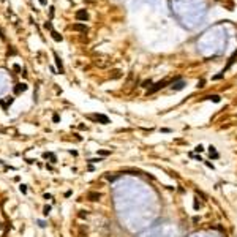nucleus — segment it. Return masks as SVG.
Segmentation results:
<instances>
[{"label":"nucleus","instance_id":"f257e3e1","mask_svg":"<svg viewBox=\"0 0 237 237\" xmlns=\"http://www.w3.org/2000/svg\"><path fill=\"white\" fill-rule=\"evenodd\" d=\"M166 85H169V81L168 79H161V81H158L157 84H153L152 87H150L149 90H147V95H152V93H157L158 90H161V89H165Z\"/></svg>","mask_w":237,"mask_h":237},{"label":"nucleus","instance_id":"f03ea898","mask_svg":"<svg viewBox=\"0 0 237 237\" xmlns=\"http://www.w3.org/2000/svg\"><path fill=\"white\" fill-rule=\"evenodd\" d=\"M171 89L172 90H175V92H177V90H182L183 87H185V81L183 79H180V77H174V79L171 81Z\"/></svg>","mask_w":237,"mask_h":237},{"label":"nucleus","instance_id":"7ed1b4c3","mask_svg":"<svg viewBox=\"0 0 237 237\" xmlns=\"http://www.w3.org/2000/svg\"><path fill=\"white\" fill-rule=\"evenodd\" d=\"M236 59H237V49L234 51V52H232V55H231V57H229V60H228V65H226L225 68H223V70H221V71H223V73H226V71H228V70H229V68L232 67V63H234V62H236Z\"/></svg>","mask_w":237,"mask_h":237},{"label":"nucleus","instance_id":"20e7f679","mask_svg":"<svg viewBox=\"0 0 237 237\" xmlns=\"http://www.w3.org/2000/svg\"><path fill=\"white\" fill-rule=\"evenodd\" d=\"M76 19L77 21H84V22H85V21L89 19V13L85 10H77L76 11Z\"/></svg>","mask_w":237,"mask_h":237},{"label":"nucleus","instance_id":"39448f33","mask_svg":"<svg viewBox=\"0 0 237 237\" xmlns=\"http://www.w3.org/2000/svg\"><path fill=\"white\" fill-rule=\"evenodd\" d=\"M71 30H76V32H82V33H87V32H89L87 25H84V24H73V25H71Z\"/></svg>","mask_w":237,"mask_h":237},{"label":"nucleus","instance_id":"423d86ee","mask_svg":"<svg viewBox=\"0 0 237 237\" xmlns=\"http://www.w3.org/2000/svg\"><path fill=\"white\" fill-rule=\"evenodd\" d=\"M92 119H95V120H98V122H101L103 125L109 123V119H107V117H106L104 114H97V115H92Z\"/></svg>","mask_w":237,"mask_h":237},{"label":"nucleus","instance_id":"0eeeda50","mask_svg":"<svg viewBox=\"0 0 237 237\" xmlns=\"http://www.w3.org/2000/svg\"><path fill=\"white\" fill-rule=\"evenodd\" d=\"M54 59H55V65H57L60 74H63V73H65V70H63V63H62V60H60V57H59L57 54H54Z\"/></svg>","mask_w":237,"mask_h":237},{"label":"nucleus","instance_id":"6e6552de","mask_svg":"<svg viewBox=\"0 0 237 237\" xmlns=\"http://www.w3.org/2000/svg\"><path fill=\"white\" fill-rule=\"evenodd\" d=\"M101 198V195L98 191H90V193H87V199L89 201H98Z\"/></svg>","mask_w":237,"mask_h":237},{"label":"nucleus","instance_id":"1a4fd4ad","mask_svg":"<svg viewBox=\"0 0 237 237\" xmlns=\"http://www.w3.org/2000/svg\"><path fill=\"white\" fill-rule=\"evenodd\" d=\"M122 174H128V175H142L144 172H141V171H137V169H125V171H122Z\"/></svg>","mask_w":237,"mask_h":237},{"label":"nucleus","instance_id":"9d476101","mask_svg":"<svg viewBox=\"0 0 237 237\" xmlns=\"http://www.w3.org/2000/svg\"><path fill=\"white\" fill-rule=\"evenodd\" d=\"M205 100L213 101V103H220V101H221V97H220V95H207V97H205Z\"/></svg>","mask_w":237,"mask_h":237},{"label":"nucleus","instance_id":"9b49d317","mask_svg":"<svg viewBox=\"0 0 237 237\" xmlns=\"http://www.w3.org/2000/svg\"><path fill=\"white\" fill-rule=\"evenodd\" d=\"M25 90H27V84L21 82V84H18V85H16L14 92H16V93H21V92H25Z\"/></svg>","mask_w":237,"mask_h":237},{"label":"nucleus","instance_id":"f8f14e48","mask_svg":"<svg viewBox=\"0 0 237 237\" xmlns=\"http://www.w3.org/2000/svg\"><path fill=\"white\" fill-rule=\"evenodd\" d=\"M209 152H210V158H213V160H217V158L220 157V155H218V152L215 150V147H213V145H210V147H209Z\"/></svg>","mask_w":237,"mask_h":237},{"label":"nucleus","instance_id":"ddd939ff","mask_svg":"<svg viewBox=\"0 0 237 237\" xmlns=\"http://www.w3.org/2000/svg\"><path fill=\"white\" fill-rule=\"evenodd\" d=\"M51 35H52V38H54V40H55V41H62V40H63V36H62V35H60V33H59V32H55V30H54V29H52V30H51Z\"/></svg>","mask_w":237,"mask_h":237},{"label":"nucleus","instance_id":"4468645a","mask_svg":"<svg viewBox=\"0 0 237 237\" xmlns=\"http://www.w3.org/2000/svg\"><path fill=\"white\" fill-rule=\"evenodd\" d=\"M152 85H153V81H152V79H145L144 82L141 84V87H144V89H150Z\"/></svg>","mask_w":237,"mask_h":237},{"label":"nucleus","instance_id":"2eb2a0df","mask_svg":"<svg viewBox=\"0 0 237 237\" xmlns=\"http://www.w3.org/2000/svg\"><path fill=\"white\" fill-rule=\"evenodd\" d=\"M43 157H44V158H51V160H52V161H55V155H54V153L44 152V153H43Z\"/></svg>","mask_w":237,"mask_h":237},{"label":"nucleus","instance_id":"dca6fc26","mask_svg":"<svg viewBox=\"0 0 237 237\" xmlns=\"http://www.w3.org/2000/svg\"><path fill=\"white\" fill-rule=\"evenodd\" d=\"M98 155H101V157H107V155H111V150H98Z\"/></svg>","mask_w":237,"mask_h":237},{"label":"nucleus","instance_id":"f3484780","mask_svg":"<svg viewBox=\"0 0 237 237\" xmlns=\"http://www.w3.org/2000/svg\"><path fill=\"white\" fill-rule=\"evenodd\" d=\"M49 212H51V205H46V207L43 209V213H44V215H49Z\"/></svg>","mask_w":237,"mask_h":237},{"label":"nucleus","instance_id":"a211bd4d","mask_svg":"<svg viewBox=\"0 0 237 237\" xmlns=\"http://www.w3.org/2000/svg\"><path fill=\"white\" fill-rule=\"evenodd\" d=\"M44 29H46V30H52V24H51L49 21H47V22H44Z\"/></svg>","mask_w":237,"mask_h":237},{"label":"nucleus","instance_id":"6ab92c4d","mask_svg":"<svg viewBox=\"0 0 237 237\" xmlns=\"http://www.w3.org/2000/svg\"><path fill=\"white\" fill-rule=\"evenodd\" d=\"M104 177H106L107 180H111V182H112V180H115V179H117V175H109V174H107V175H104Z\"/></svg>","mask_w":237,"mask_h":237},{"label":"nucleus","instance_id":"aec40b11","mask_svg":"<svg viewBox=\"0 0 237 237\" xmlns=\"http://www.w3.org/2000/svg\"><path fill=\"white\" fill-rule=\"evenodd\" d=\"M223 76H225V73H223V71H220V73H218L217 76H213V79H221Z\"/></svg>","mask_w":237,"mask_h":237},{"label":"nucleus","instance_id":"412c9836","mask_svg":"<svg viewBox=\"0 0 237 237\" xmlns=\"http://www.w3.org/2000/svg\"><path fill=\"white\" fill-rule=\"evenodd\" d=\"M19 190L22 193H27V185H19Z\"/></svg>","mask_w":237,"mask_h":237},{"label":"nucleus","instance_id":"4be33fe9","mask_svg":"<svg viewBox=\"0 0 237 237\" xmlns=\"http://www.w3.org/2000/svg\"><path fill=\"white\" fill-rule=\"evenodd\" d=\"M204 84H205V81H204V79H201L199 82H198V89H202V87H204Z\"/></svg>","mask_w":237,"mask_h":237},{"label":"nucleus","instance_id":"5701e85b","mask_svg":"<svg viewBox=\"0 0 237 237\" xmlns=\"http://www.w3.org/2000/svg\"><path fill=\"white\" fill-rule=\"evenodd\" d=\"M101 158H92V160H89V163H100Z\"/></svg>","mask_w":237,"mask_h":237},{"label":"nucleus","instance_id":"b1692460","mask_svg":"<svg viewBox=\"0 0 237 237\" xmlns=\"http://www.w3.org/2000/svg\"><path fill=\"white\" fill-rule=\"evenodd\" d=\"M195 150H196V152H202V150H204V147H202V145L199 144V145H196V149H195Z\"/></svg>","mask_w":237,"mask_h":237},{"label":"nucleus","instance_id":"393cba45","mask_svg":"<svg viewBox=\"0 0 237 237\" xmlns=\"http://www.w3.org/2000/svg\"><path fill=\"white\" fill-rule=\"evenodd\" d=\"M0 38H2V40H5V32H3L2 27H0Z\"/></svg>","mask_w":237,"mask_h":237},{"label":"nucleus","instance_id":"a878e982","mask_svg":"<svg viewBox=\"0 0 237 237\" xmlns=\"http://www.w3.org/2000/svg\"><path fill=\"white\" fill-rule=\"evenodd\" d=\"M52 120H54V122H59V120H60L59 114H54V115H52Z\"/></svg>","mask_w":237,"mask_h":237},{"label":"nucleus","instance_id":"bb28decb","mask_svg":"<svg viewBox=\"0 0 237 237\" xmlns=\"http://www.w3.org/2000/svg\"><path fill=\"white\" fill-rule=\"evenodd\" d=\"M8 54H11V55H14V54H16V49H13V47H11V49H8Z\"/></svg>","mask_w":237,"mask_h":237},{"label":"nucleus","instance_id":"cd10ccee","mask_svg":"<svg viewBox=\"0 0 237 237\" xmlns=\"http://www.w3.org/2000/svg\"><path fill=\"white\" fill-rule=\"evenodd\" d=\"M79 217L84 218V217H87V213H84V210H81V212H79Z\"/></svg>","mask_w":237,"mask_h":237},{"label":"nucleus","instance_id":"c85d7f7f","mask_svg":"<svg viewBox=\"0 0 237 237\" xmlns=\"http://www.w3.org/2000/svg\"><path fill=\"white\" fill-rule=\"evenodd\" d=\"M205 166H207V168H212V169H213V165H212V163H209V161H205Z\"/></svg>","mask_w":237,"mask_h":237},{"label":"nucleus","instance_id":"c756f323","mask_svg":"<svg viewBox=\"0 0 237 237\" xmlns=\"http://www.w3.org/2000/svg\"><path fill=\"white\" fill-rule=\"evenodd\" d=\"M49 10H51V11H49V13H51V18H52V16H54V6H51Z\"/></svg>","mask_w":237,"mask_h":237},{"label":"nucleus","instance_id":"7c9ffc66","mask_svg":"<svg viewBox=\"0 0 237 237\" xmlns=\"http://www.w3.org/2000/svg\"><path fill=\"white\" fill-rule=\"evenodd\" d=\"M161 131H163V133H169L171 130H169V128H161Z\"/></svg>","mask_w":237,"mask_h":237},{"label":"nucleus","instance_id":"2f4dec72","mask_svg":"<svg viewBox=\"0 0 237 237\" xmlns=\"http://www.w3.org/2000/svg\"><path fill=\"white\" fill-rule=\"evenodd\" d=\"M40 3L41 5H46V0H40Z\"/></svg>","mask_w":237,"mask_h":237}]
</instances>
